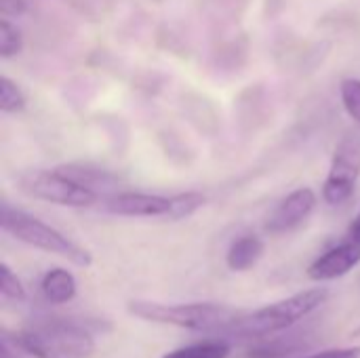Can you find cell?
I'll return each mask as SVG.
<instances>
[{
    "label": "cell",
    "mask_w": 360,
    "mask_h": 358,
    "mask_svg": "<svg viewBox=\"0 0 360 358\" xmlns=\"http://www.w3.org/2000/svg\"><path fill=\"white\" fill-rule=\"evenodd\" d=\"M129 312L141 321L171 325L200 333H228L232 323L240 317L238 310L221 304H158L135 300L129 302Z\"/></svg>",
    "instance_id": "1"
},
{
    "label": "cell",
    "mask_w": 360,
    "mask_h": 358,
    "mask_svg": "<svg viewBox=\"0 0 360 358\" xmlns=\"http://www.w3.org/2000/svg\"><path fill=\"white\" fill-rule=\"evenodd\" d=\"M327 300H329V291L323 287L300 291L291 298L264 306L255 312L240 314L232 323L228 333L238 338H266L272 333L287 331L300 321H304L308 314L319 310Z\"/></svg>",
    "instance_id": "2"
},
{
    "label": "cell",
    "mask_w": 360,
    "mask_h": 358,
    "mask_svg": "<svg viewBox=\"0 0 360 358\" xmlns=\"http://www.w3.org/2000/svg\"><path fill=\"white\" fill-rule=\"evenodd\" d=\"M15 344L32 358H91L95 354L91 331L63 319L42 321L23 329Z\"/></svg>",
    "instance_id": "3"
},
{
    "label": "cell",
    "mask_w": 360,
    "mask_h": 358,
    "mask_svg": "<svg viewBox=\"0 0 360 358\" xmlns=\"http://www.w3.org/2000/svg\"><path fill=\"white\" fill-rule=\"evenodd\" d=\"M0 226H2V232L13 236L15 241L30 245L34 249L46 251V253L59 255L74 266L89 268L93 264L91 251L76 245L72 238H68L65 234H61L57 228L49 226L46 222H42L21 209L11 207L8 203H2V207H0Z\"/></svg>",
    "instance_id": "4"
},
{
    "label": "cell",
    "mask_w": 360,
    "mask_h": 358,
    "mask_svg": "<svg viewBox=\"0 0 360 358\" xmlns=\"http://www.w3.org/2000/svg\"><path fill=\"white\" fill-rule=\"evenodd\" d=\"M19 188H21V192H25L32 198L44 200L51 205H59V207L82 209V207H91L99 200L97 190L74 181L59 169L27 171L19 177Z\"/></svg>",
    "instance_id": "5"
},
{
    "label": "cell",
    "mask_w": 360,
    "mask_h": 358,
    "mask_svg": "<svg viewBox=\"0 0 360 358\" xmlns=\"http://www.w3.org/2000/svg\"><path fill=\"white\" fill-rule=\"evenodd\" d=\"M360 177V139L344 137L331 158L327 179L323 184V200L340 207L350 200Z\"/></svg>",
    "instance_id": "6"
},
{
    "label": "cell",
    "mask_w": 360,
    "mask_h": 358,
    "mask_svg": "<svg viewBox=\"0 0 360 358\" xmlns=\"http://www.w3.org/2000/svg\"><path fill=\"white\" fill-rule=\"evenodd\" d=\"M316 203H319V196L312 188L304 186V188L293 190L270 213V217L266 222V230L270 234H285V232L295 230L310 217Z\"/></svg>",
    "instance_id": "7"
},
{
    "label": "cell",
    "mask_w": 360,
    "mask_h": 358,
    "mask_svg": "<svg viewBox=\"0 0 360 358\" xmlns=\"http://www.w3.org/2000/svg\"><path fill=\"white\" fill-rule=\"evenodd\" d=\"M103 211L118 217L167 219L171 211V196L148 194V192H118L103 200Z\"/></svg>",
    "instance_id": "8"
},
{
    "label": "cell",
    "mask_w": 360,
    "mask_h": 358,
    "mask_svg": "<svg viewBox=\"0 0 360 358\" xmlns=\"http://www.w3.org/2000/svg\"><path fill=\"white\" fill-rule=\"evenodd\" d=\"M360 264V241L346 236L344 243L331 247L323 255H319L308 266V279L323 283V281H338L352 272Z\"/></svg>",
    "instance_id": "9"
},
{
    "label": "cell",
    "mask_w": 360,
    "mask_h": 358,
    "mask_svg": "<svg viewBox=\"0 0 360 358\" xmlns=\"http://www.w3.org/2000/svg\"><path fill=\"white\" fill-rule=\"evenodd\" d=\"M264 249L266 245L259 236H253V234L240 236L230 245L226 253V266L232 272H247L262 260Z\"/></svg>",
    "instance_id": "10"
},
{
    "label": "cell",
    "mask_w": 360,
    "mask_h": 358,
    "mask_svg": "<svg viewBox=\"0 0 360 358\" xmlns=\"http://www.w3.org/2000/svg\"><path fill=\"white\" fill-rule=\"evenodd\" d=\"M40 291L46 302L55 306H63L76 298L78 287H76V279L72 272H68L65 268H53L42 276Z\"/></svg>",
    "instance_id": "11"
},
{
    "label": "cell",
    "mask_w": 360,
    "mask_h": 358,
    "mask_svg": "<svg viewBox=\"0 0 360 358\" xmlns=\"http://www.w3.org/2000/svg\"><path fill=\"white\" fill-rule=\"evenodd\" d=\"M61 173H65L68 177H72L74 181L86 186V188H108L112 184H116V177L110 173V171H101V169H93V167H86V165H63V167H57Z\"/></svg>",
    "instance_id": "12"
},
{
    "label": "cell",
    "mask_w": 360,
    "mask_h": 358,
    "mask_svg": "<svg viewBox=\"0 0 360 358\" xmlns=\"http://www.w3.org/2000/svg\"><path fill=\"white\" fill-rule=\"evenodd\" d=\"M230 352H232L230 344L209 340V342H198V344L177 348V350L165 354L162 358H228Z\"/></svg>",
    "instance_id": "13"
},
{
    "label": "cell",
    "mask_w": 360,
    "mask_h": 358,
    "mask_svg": "<svg viewBox=\"0 0 360 358\" xmlns=\"http://www.w3.org/2000/svg\"><path fill=\"white\" fill-rule=\"evenodd\" d=\"M207 203V198L200 194V192H181V194H175L171 196V211H169V222H179V219H186L190 215H194L198 209H202V205Z\"/></svg>",
    "instance_id": "14"
},
{
    "label": "cell",
    "mask_w": 360,
    "mask_h": 358,
    "mask_svg": "<svg viewBox=\"0 0 360 358\" xmlns=\"http://www.w3.org/2000/svg\"><path fill=\"white\" fill-rule=\"evenodd\" d=\"M27 99L21 87L11 80L8 76H0V112L2 114H17L25 108Z\"/></svg>",
    "instance_id": "15"
},
{
    "label": "cell",
    "mask_w": 360,
    "mask_h": 358,
    "mask_svg": "<svg viewBox=\"0 0 360 358\" xmlns=\"http://www.w3.org/2000/svg\"><path fill=\"white\" fill-rule=\"evenodd\" d=\"M23 51V34L21 30L11 23V19H0V57L11 59Z\"/></svg>",
    "instance_id": "16"
},
{
    "label": "cell",
    "mask_w": 360,
    "mask_h": 358,
    "mask_svg": "<svg viewBox=\"0 0 360 358\" xmlns=\"http://www.w3.org/2000/svg\"><path fill=\"white\" fill-rule=\"evenodd\" d=\"M340 97L348 116L360 124V78H346L340 84Z\"/></svg>",
    "instance_id": "17"
},
{
    "label": "cell",
    "mask_w": 360,
    "mask_h": 358,
    "mask_svg": "<svg viewBox=\"0 0 360 358\" xmlns=\"http://www.w3.org/2000/svg\"><path fill=\"white\" fill-rule=\"evenodd\" d=\"M0 293L8 302H25V289L17 274L8 268V264H0Z\"/></svg>",
    "instance_id": "18"
},
{
    "label": "cell",
    "mask_w": 360,
    "mask_h": 358,
    "mask_svg": "<svg viewBox=\"0 0 360 358\" xmlns=\"http://www.w3.org/2000/svg\"><path fill=\"white\" fill-rule=\"evenodd\" d=\"M27 11L25 0H0V13L2 17L11 19V17H19Z\"/></svg>",
    "instance_id": "19"
},
{
    "label": "cell",
    "mask_w": 360,
    "mask_h": 358,
    "mask_svg": "<svg viewBox=\"0 0 360 358\" xmlns=\"http://www.w3.org/2000/svg\"><path fill=\"white\" fill-rule=\"evenodd\" d=\"M308 358H360V348H335V350H325L314 357Z\"/></svg>",
    "instance_id": "20"
},
{
    "label": "cell",
    "mask_w": 360,
    "mask_h": 358,
    "mask_svg": "<svg viewBox=\"0 0 360 358\" xmlns=\"http://www.w3.org/2000/svg\"><path fill=\"white\" fill-rule=\"evenodd\" d=\"M348 236H350V238H354V241H360V211H359V215L352 219L350 228H348Z\"/></svg>",
    "instance_id": "21"
}]
</instances>
